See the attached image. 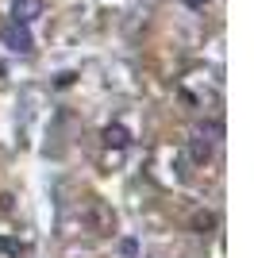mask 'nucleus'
<instances>
[{
  "mask_svg": "<svg viewBox=\"0 0 254 258\" xmlns=\"http://www.w3.org/2000/svg\"><path fill=\"white\" fill-rule=\"evenodd\" d=\"M197 135H208V143H220L223 139V123H220V119H208V123L197 127Z\"/></svg>",
  "mask_w": 254,
  "mask_h": 258,
  "instance_id": "nucleus-3",
  "label": "nucleus"
},
{
  "mask_svg": "<svg viewBox=\"0 0 254 258\" xmlns=\"http://www.w3.org/2000/svg\"><path fill=\"white\" fill-rule=\"evenodd\" d=\"M104 143H108V147H127V127L112 123V127L104 131Z\"/></svg>",
  "mask_w": 254,
  "mask_h": 258,
  "instance_id": "nucleus-4",
  "label": "nucleus"
},
{
  "mask_svg": "<svg viewBox=\"0 0 254 258\" xmlns=\"http://www.w3.org/2000/svg\"><path fill=\"white\" fill-rule=\"evenodd\" d=\"M189 4H193V8H204V4H208V0H189Z\"/></svg>",
  "mask_w": 254,
  "mask_h": 258,
  "instance_id": "nucleus-7",
  "label": "nucleus"
},
{
  "mask_svg": "<svg viewBox=\"0 0 254 258\" xmlns=\"http://www.w3.org/2000/svg\"><path fill=\"white\" fill-rule=\"evenodd\" d=\"M208 154H212V147H208V143H201V139L193 143V158H197V162H208Z\"/></svg>",
  "mask_w": 254,
  "mask_h": 258,
  "instance_id": "nucleus-6",
  "label": "nucleus"
},
{
  "mask_svg": "<svg viewBox=\"0 0 254 258\" xmlns=\"http://www.w3.org/2000/svg\"><path fill=\"white\" fill-rule=\"evenodd\" d=\"M193 227H197V231L204 235V231H212V227H216V216H212V212H201L197 220H193Z\"/></svg>",
  "mask_w": 254,
  "mask_h": 258,
  "instance_id": "nucleus-5",
  "label": "nucleus"
},
{
  "mask_svg": "<svg viewBox=\"0 0 254 258\" xmlns=\"http://www.w3.org/2000/svg\"><path fill=\"white\" fill-rule=\"evenodd\" d=\"M0 43L8 46L12 54H31V50H35V35H31V27H27V23L8 20L4 27H0Z\"/></svg>",
  "mask_w": 254,
  "mask_h": 258,
  "instance_id": "nucleus-1",
  "label": "nucleus"
},
{
  "mask_svg": "<svg viewBox=\"0 0 254 258\" xmlns=\"http://www.w3.org/2000/svg\"><path fill=\"white\" fill-rule=\"evenodd\" d=\"M39 16H42V0H12V20L16 23H27V27H31Z\"/></svg>",
  "mask_w": 254,
  "mask_h": 258,
  "instance_id": "nucleus-2",
  "label": "nucleus"
}]
</instances>
